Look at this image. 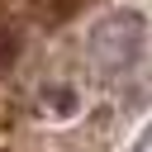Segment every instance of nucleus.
<instances>
[{
    "label": "nucleus",
    "mask_w": 152,
    "mask_h": 152,
    "mask_svg": "<svg viewBox=\"0 0 152 152\" xmlns=\"http://www.w3.org/2000/svg\"><path fill=\"white\" fill-rule=\"evenodd\" d=\"M86 52H90L95 71H104V76L128 71V66L138 62V52H142V14L114 10V14L95 19L90 33H86Z\"/></svg>",
    "instance_id": "1"
},
{
    "label": "nucleus",
    "mask_w": 152,
    "mask_h": 152,
    "mask_svg": "<svg viewBox=\"0 0 152 152\" xmlns=\"http://www.w3.org/2000/svg\"><path fill=\"white\" fill-rule=\"evenodd\" d=\"M138 152H152V124H147V128L138 133Z\"/></svg>",
    "instance_id": "2"
}]
</instances>
